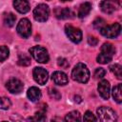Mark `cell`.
Returning a JSON list of instances; mask_svg holds the SVG:
<instances>
[{
  "instance_id": "obj_1",
  "label": "cell",
  "mask_w": 122,
  "mask_h": 122,
  "mask_svg": "<svg viewBox=\"0 0 122 122\" xmlns=\"http://www.w3.org/2000/svg\"><path fill=\"white\" fill-rule=\"evenodd\" d=\"M71 77L79 83H87L90 79V71L84 63H77L71 71Z\"/></svg>"
},
{
  "instance_id": "obj_2",
  "label": "cell",
  "mask_w": 122,
  "mask_h": 122,
  "mask_svg": "<svg viewBox=\"0 0 122 122\" xmlns=\"http://www.w3.org/2000/svg\"><path fill=\"white\" fill-rule=\"evenodd\" d=\"M115 53V48L111 43H104L100 48V53L97 55V62L100 64H107L112 61Z\"/></svg>"
},
{
  "instance_id": "obj_3",
  "label": "cell",
  "mask_w": 122,
  "mask_h": 122,
  "mask_svg": "<svg viewBox=\"0 0 122 122\" xmlns=\"http://www.w3.org/2000/svg\"><path fill=\"white\" fill-rule=\"evenodd\" d=\"M30 55L33 57V59L35 61H37L38 63H48L50 60V56L48 53V51L41 46H34L32 48H30L29 50Z\"/></svg>"
},
{
  "instance_id": "obj_4",
  "label": "cell",
  "mask_w": 122,
  "mask_h": 122,
  "mask_svg": "<svg viewBox=\"0 0 122 122\" xmlns=\"http://www.w3.org/2000/svg\"><path fill=\"white\" fill-rule=\"evenodd\" d=\"M96 112H97L98 120H100V121H103V122H113V121L117 120L116 112L112 109H111L109 107H105V106L99 107Z\"/></svg>"
},
{
  "instance_id": "obj_5",
  "label": "cell",
  "mask_w": 122,
  "mask_h": 122,
  "mask_svg": "<svg viewBox=\"0 0 122 122\" xmlns=\"http://www.w3.org/2000/svg\"><path fill=\"white\" fill-rule=\"evenodd\" d=\"M100 33L107 38H115L120 34L121 26L119 23H113L112 25H105L99 30Z\"/></svg>"
},
{
  "instance_id": "obj_6",
  "label": "cell",
  "mask_w": 122,
  "mask_h": 122,
  "mask_svg": "<svg viewBox=\"0 0 122 122\" xmlns=\"http://www.w3.org/2000/svg\"><path fill=\"white\" fill-rule=\"evenodd\" d=\"M50 15V9L46 4H39L33 10V17L38 22H46Z\"/></svg>"
},
{
  "instance_id": "obj_7",
  "label": "cell",
  "mask_w": 122,
  "mask_h": 122,
  "mask_svg": "<svg viewBox=\"0 0 122 122\" xmlns=\"http://www.w3.org/2000/svg\"><path fill=\"white\" fill-rule=\"evenodd\" d=\"M16 31L21 37L28 38L31 33V24L30 20L27 18H22L17 24Z\"/></svg>"
},
{
  "instance_id": "obj_8",
  "label": "cell",
  "mask_w": 122,
  "mask_h": 122,
  "mask_svg": "<svg viewBox=\"0 0 122 122\" xmlns=\"http://www.w3.org/2000/svg\"><path fill=\"white\" fill-rule=\"evenodd\" d=\"M65 32L69 39L73 43H79L82 40V31L80 29L67 24L65 26Z\"/></svg>"
},
{
  "instance_id": "obj_9",
  "label": "cell",
  "mask_w": 122,
  "mask_h": 122,
  "mask_svg": "<svg viewBox=\"0 0 122 122\" xmlns=\"http://www.w3.org/2000/svg\"><path fill=\"white\" fill-rule=\"evenodd\" d=\"M6 88L8 89V91L10 92V93H13V94H17V93H20L22 91H23V88H24V84L23 82L18 79V78H15V77H11L10 78L7 83H6Z\"/></svg>"
},
{
  "instance_id": "obj_10",
  "label": "cell",
  "mask_w": 122,
  "mask_h": 122,
  "mask_svg": "<svg viewBox=\"0 0 122 122\" xmlns=\"http://www.w3.org/2000/svg\"><path fill=\"white\" fill-rule=\"evenodd\" d=\"M32 75H33V79L36 83H38L39 85H45L46 82L49 79V73L48 71L41 68V67H35L33 69L32 71Z\"/></svg>"
},
{
  "instance_id": "obj_11",
  "label": "cell",
  "mask_w": 122,
  "mask_h": 122,
  "mask_svg": "<svg viewBox=\"0 0 122 122\" xmlns=\"http://www.w3.org/2000/svg\"><path fill=\"white\" fill-rule=\"evenodd\" d=\"M111 86H110V82L106 79H103L101 80L99 83H98V86H97V91L99 92V95L105 99V100H108L109 97H110V94H111Z\"/></svg>"
},
{
  "instance_id": "obj_12",
  "label": "cell",
  "mask_w": 122,
  "mask_h": 122,
  "mask_svg": "<svg viewBox=\"0 0 122 122\" xmlns=\"http://www.w3.org/2000/svg\"><path fill=\"white\" fill-rule=\"evenodd\" d=\"M99 8L104 13L111 14L117 9V4L113 0H102L99 4Z\"/></svg>"
},
{
  "instance_id": "obj_13",
  "label": "cell",
  "mask_w": 122,
  "mask_h": 122,
  "mask_svg": "<svg viewBox=\"0 0 122 122\" xmlns=\"http://www.w3.org/2000/svg\"><path fill=\"white\" fill-rule=\"evenodd\" d=\"M51 79H52L53 83L58 86H65L69 82V78H68L67 74L61 71H54L51 75Z\"/></svg>"
},
{
  "instance_id": "obj_14",
  "label": "cell",
  "mask_w": 122,
  "mask_h": 122,
  "mask_svg": "<svg viewBox=\"0 0 122 122\" xmlns=\"http://www.w3.org/2000/svg\"><path fill=\"white\" fill-rule=\"evenodd\" d=\"M13 7L19 13H27L30 10V4L28 0H13Z\"/></svg>"
},
{
  "instance_id": "obj_15",
  "label": "cell",
  "mask_w": 122,
  "mask_h": 122,
  "mask_svg": "<svg viewBox=\"0 0 122 122\" xmlns=\"http://www.w3.org/2000/svg\"><path fill=\"white\" fill-rule=\"evenodd\" d=\"M54 14L58 19H68L71 17L72 12L69 8H56L54 10Z\"/></svg>"
},
{
  "instance_id": "obj_16",
  "label": "cell",
  "mask_w": 122,
  "mask_h": 122,
  "mask_svg": "<svg viewBox=\"0 0 122 122\" xmlns=\"http://www.w3.org/2000/svg\"><path fill=\"white\" fill-rule=\"evenodd\" d=\"M41 95H42L41 91H40L37 87H30V88L28 90V92H27V96H28V98H29L30 101H32V102L38 101V100L41 98Z\"/></svg>"
},
{
  "instance_id": "obj_17",
  "label": "cell",
  "mask_w": 122,
  "mask_h": 122,
  "mask_svg": "<svg viewBox=\"0 0 122 122\" xmlns=\"http://www.w3.org/2000/svg\"><path fill=\"white\" fill-rule=\"evenodd\" d=\"M91 10H92V4L89 3V2H84L79 6L77 15H78L79 18H84L87 15H89Z\"/></svg>"
},
{
  "instance_id": "obj_18",
  "label": "cell",
  "mask_w": 122,
  "mask_h": 122,
  "mask_svg": "<svg viewBox=\"0 0 122 122\" xmlns=\"http://www.w3.org/2000/svg\"><path fill=\"white\" fill-rule=\"evenodd\" d=\"M64 120L67 121V122L80 121L81 120V114H80V112L78 111H71V112H70L69 113L66 114Z\"/></svg>"
},
{
  "instance_id": "obj_19",
  "label": "cell",
  "mask_w": 122,
  "mask_h": 122,
  "mask_svg": "<svg viewBox=\"0 0 122 122\" xmlns=\"http://www.w3.org/2000/svg\"><path fill=\"white\" fill-rule=\"evenodd\" d=\"M112 97L115 102L120 104L122 102V95H121V84H117L112 88Z\"/></svg>"
},
{
  "instance_id": "obj_20",
  "label": "cell",
  "mask_w": 122,
  "mask_h": 122,
  "mask_svg": "<svg viewBox=\"0 0 122 122\" xmlns=\"http://www.w3.org/2000/svg\"><path fill=\"white\" fill-rule=\"evenodd\" d=\"M15 20H16V16L11 13V12H9V13H6L4 15V25L6 27H12L15 23Z\"/></svg>"
},
{
  "instance_id": "obj_21",
  "label": "cell",
  "mask_w": 122,
  "mask_h": 122,
  "mask_svg": "<svg viewBox=\"0 0 122 122\" xmlns=\"http://www.w3.org/2000/svg\"><path fill=\"white\" fill-rule=\"evenodd\" d=\"M17 63H18V65L23 66V67L29 66L30 64V57L27 53H24V52L23 53H19Z\"/></svg>"
},
{
  "instance_id": "obj_22",
  "label": "cell",
  "mask_w": 122,
  "mask_h": 122,
  "mask_svg": "<svg viewBox=\"0 0 122 122\" xmlns=\"http://www.w3.org/2000/svg\"><path fill=\"white\" fill-rule=\"evenodd\" d=\"M111 71L116 76L117 79L121 80L122 79V67L119 64H112L110 66Z\"/></svg>"
},
{
  "instance_id": "obj_23",
  "label": "cell",
  "mask_w": 122,
  "mask_h": 122,
  "mask_svg": "<svg viewBox=\"0 0 122 122\" xmlns=\"http://www.w3.org/2000/svg\"><path fill=\"white\" fill-rule=\"evenodd\" d=\"M29 120H34V121H44L46 120V114H45V110L39 111L34 113L32 117H30Z\"/></svg>"
},
{
  "instance_id": "obj_24",
  "label": "cell",
  "mask_w": 122,
  "mask_h": 122,
  "mask_svg": "<svg viewBox=\"0 0 122 122\" xmlns=\"http://www.w3.org/2000/svg\"><path fill=\"white\" fill-rule=\"evenodd\" d=\"M10 54V50L7 46H0V62L5 61Z\"/></svg>"
},
{
  "instance_id": "obj_25",
  "label": "cell",
  "mask_w": 122,
  "mask_h": 122,
  "mask_svg": "<svg viewBox=\"0 0 122 122\" xmlns=\"http://www.w3.org/2000/svg\"><path fill=\"white\" fill-rule=\"evenodd\" d=\"M11 106V101L8 97L0 96V109L2 110H8Z\"/></svg>"
},
{
  "instance_id": "obj_26",
  "label": "cell",
  "mask_w": 122,
  "mask_h": 122,
  "mask_svg": "<svg viewBox=\"0 0 122 122\" xmlns=\"http://www.w3.org/2000/svg\"><path fill=\"white\" fill-rule=\"evenodd\" d=\"M49 95L51 97V98H53V99H55V100H59V99H61V94H60V92L56 90V89H53V88H49Z\"/></svg>"
},
{
  "instance_id": "obj_27",
  "label": "cell",
  "mask_w": 122,
  "mask_h": 122,
  "mask_svg": "<svg viewBox=\"0 0 122 122\" xmlns=\"http://www.w3.org/2000/svg\"><path fill=\"white\" fill-rule=\"evenodd\" d=\"M105 74H106V71L103 68H97V69H95L93 75H94L95 79H101L105 76Z\"/></svg>"
},
{
  "instance_id": "obj_28",
  "label": "cell",
  "mask_w": 122,
  "mask_h": 122,
  "mask_svg": "<svg viewBox=\"0 0 122 122\" xmlns=\"http://www.w3.org/2000/svg\"><path fill=\"white\" fill-rule=\"evenodd\" d=\"M106 22H105V20L104 19H102V18H96L94 21H93V27L95 28V29H97V30H100V29H102L106 24H105Z\"/></svg>"
},
{
  "instance_id": "obj_29",
  "label": "cell",
  "mask_w": 122,
  "mask_h": 122,
  "mask_svg": "<svg viewBox=\"0 0 122 122\" xmlns=\"http://www.w3.org/2000/svg\"><path fill=\"white\" fill-rule=\"evenodd\" d=\"M57 64H58V66L61 67L62 69H68L69 66H70L68 60H67L66 58H63V57H59V58L57 59Z\"/></svg>"
},
{
  "instance_id": "obj_30",
  "label": "cell",
  "mask_w": 122,
  "mask_h": 122,
  "mask_svg": "<svg viewBox=\"0 0 122 122\" xmlns=\"http://www.w3.org/2000/svg\"><path fill=\"white\" fill-rule=\"evenodd\" d=\"M83 119H84L85 121H95V120H97V118L94 116V114H93L91 111H87V112H85Z\"/></svg>"
},
{
  "instance_id": "obj_31",
  "label": "cell",
  "mask_w": 122,
  "mask_h": 122,
  "mask_svg": "<svg viewBox=\"0 0 122 122\" xmlns=\"http://www.w3.org/2000/svg\"><path fill=\"white\" fill-rule=\"evenodd\" d=\"M88 43H89L91 46H96L97 43H98V40H97V38H95L94 36H89V37H88Z\"/></svg>"
},
{
  "instance_id": "obj_32",
  "label": "cell",
  "mask_w": 122,
  "mask_h": 122,
  "mask_svg": "<svg viewBox=\"0 0 122 122\" xmlns=\"http://www.w3.org/2000/svg\"><path fill=\"white\" fill-rule=\"evenodd\" d=\"M74 101L77 102V103H80V102H81V97H80L79 95H75V96H74Z\"/></svg>"
},
{
  "instance_id": "obj_33",
  "label": "cell",
  "mask_w": 122,
  "mask_h": 122,
  "mask_svg": "<svg viewBox=\"0 0 122 122\" xmlns=\"http://www.w3.org/2000/svg\"><path fill=\"white\" fill-rule=\"evenodd\" d=\"M60 1H62V2H66V1H71V0H60Z\"/></svg>"
},
{
  "instance_id": "obj_34",
  "label": "cell",
  "mask_w": 122,
  "mask_h": 122,
  "mask_svg": "<svg viewBox=\"0 0 122 122\" xmlns=\"http://www.w3.org/2000/svg\"><path fill=\"white\" fill-rule=\"evenodd\" d=\"M48 1H50V0H48Z\"/></svg>"
}]
</instances>
